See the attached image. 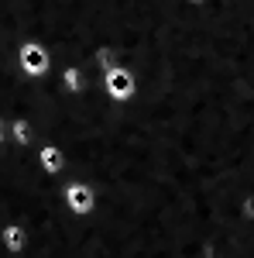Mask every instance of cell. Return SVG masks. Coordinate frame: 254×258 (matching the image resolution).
<instances>
[{
  "instance_id": "cell-1",
  "label": "cell",
  "mask_w": 254,
  "mask_h": 258,
  "mask_svg": "<svg viewBox=\"0 0 254 258\" xmlns=\"http://www.w3.org/2000/svg\"><path fill=\"white\" fill-rule=\"evenodd\" d=\"M48 45H41V41H24L18 48V59H14V69H18V76H31V80H38L45 76V69H48Z\"/></svg>"
},
{
  "instance_id": "cell-2",
  "label": "cell",
  "mask_w": 254,
  "mask_h": 258,
  "mask_svg": "<svg viewBox=\"0 0 254 258\" xmlns=\"http://www.w3.org/2000/svg\"><path fill=\"white\" fill-rule=\"evenodd\" d=\"M103 86H107V93L114 100H131L137 93V73L131 66H110V69H103Z\"/></svg>"
},
{
  "instance_id": "cell-3",
  "label": "cell",
  "mask_w": 254,
  "mask_h": 258,
  "mask_svg": "<svg viewBox=\"0 0 254 258\" xmlns=\"http://www.w3.org/2000/svg\"><path fill=\"white\" fill-rule=\"evenodd\" d=\"M62 86L69 90V97H82L86 93V76H82V69H79L76 62H69L62 69Z\"/></svg>"
},
{
  "instance_id": "cell-4",
  "label": "cell",
  "mask_w": 254,
  "mask_h": 258,
  "mask_svg": "<svg viewBox=\"0 0 254 258\" xmlns=\"http://www.w3.org/2000/svg\"><path fill=\"white\" fill-rule=\"evenodd\" d=\"M41 155H45V165H48V169H59V165H62V155H59V148H45Z\"/></svg>"
}]
</instances>
